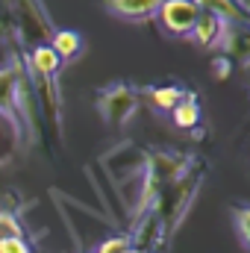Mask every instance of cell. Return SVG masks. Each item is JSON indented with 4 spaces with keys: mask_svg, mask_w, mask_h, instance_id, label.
<instances>
[{
    "mask_svg": "<svg viewBox=\"0 0 250 253\" xmlns=\"http://www.w3.org/2000/svg\"><path fill=\"white\" fill-rule=\"evenodd\" d=\"M200 12L206 15H215L221 24L227 27H248L250 12L245 6V0H191Z\"/></svg>",
    "mask_w": 250,
    "mask_h": 253,
    "instance_id": "5",
    "label": "cell"
},
{
    "mask_svg": "<svg viewBox=\"0 0 250 253\" xmlns=\"http://www.w3.org/2000/svg\"><path fill=\"white\" fill-rule=\"evenodd\" d=\"M94 106H97L103 124L109 126V129H124L135 118L138 106H141V94H138V88L132 83L118 80V83H109V85L97 88Z\"/></svg>",
    "mask_w": 250,
    "mask_h": 253,
    "instance_id": "3",
    "label": "cell"
},
{
    "mask_svg": "<svg viewBox=\"0 0 250 253\" xmlns=\"http://www.w3.org/2000/svg\"><path fill=\"white\" fill-rule=\"evenodd\" d=\"M162 0H106V12L129 21V24H147L156 18Z\"/></svg>",
    "mask_w": 250,
    "mask_h": 253,
    "instance_id": "6",
    "label": "cell"
},
{
    "mask_svg": "<svg viewBox=\"0 0 250 253\" xmlns=\"http://www.w3.org/2000/svg\"><path fill=\"white\" fill-rule=\"evenodd\" d=\"M0 253H33V248L21 236H12V239H0Z\"/></svg>",
    "mask_w": 250,
    "mask_h": 253,
    "instance_id": "15",
    "label": "cell"
},
{
    "mask_svg": "<svg viewBox=\"0 0 250 253\" xmlns=\"http://www.w3.org/2000/svg\"><path fill=\"white\" fill-rule=\"evenodd\" d=\"M171 121H174V126L188 129V132L200 126V121H203V109H200V100H197L194 91H186V97L171 109Z\"/></svg>",
    "mask_w": 250,
    "mask_h": 253,
    "instance_id": "11",
    "label": "cell"
},
{
    "mask_svg": "<svg viewBox=\"0 0 250 253\" xmlns=\"http://www.w3.org/2000/svg\"><path fill=\"white\" fill-rule=\"evenodd\" d=\"M188 88H183V85H147V88H141L138 94L156 109V112H168L171 115V109L186 97Z\"/></svg>",
    "mask_w": 250,
    "mask_h": 253,
    "instance_id": "8",
    "label": "cell"
},
{
    "mask_svg": "<svg viewBox=\"0 0 250 253\" xmlns=\"http://www.w3.org/2000/svg\"><path fill=\"white\" fill-rule=\"evenodd\" d=\"M0 118L15 129L21 141L36 138V112H33V91L24 71V56L0 65Z\"/></svg>",
    "mask_w": 250,
    "mask_h": 253,
    "instance_id": "1",
    "label": "cell"
},
{
    "mask_svg": "<svg viewBox=\"0 0 250 253\" xmlns=\"http://www.w3.org/2000/svg\"><path fill=\"white\" fill-rule=\"evenodd\" d=\"M132 248V242H129V236H112V239H106V242H100V248L94 253H126Z\"/></svg>",
    "mask_w": 250,
    "mask_h": 253,
    "instance_id": "14",
    "label": "cell"
},
{
    "mask_svg": "<svg viewBox=\"0 0 250 253\" xmlns=\"http://www.w3.org/2000/svg\"><path fill=\"white\" fill-rule=\"evenodd\" d=\"M212 71H215V80H227L233 74V62L227 56H218V59H212Z\"/></svg>",
    "mask_w": 250,
    "mask_h": 253,
    "instance_id": "16",
    "label": "cell"
},
{
    "mask_svg": "<svg viewBox=\"0 0 250 253\" xmlns=\"http://www.w3.org/2000/svg\"><path fill=\"white\" fill-rule=\"evenodd\" d=\"M203 180H206V162L197 159V156H191V162L186 165V171H183L177 180H171L165 189L156 194L150 212H156V218L162 221L168 239L177 233V227L183 224V218L188 215V209H191L197 191L203 186ZM141 215H144V212H141Z\"/></svg>",
    "mask_w": 250,
    "mask_h": 253,
    "instance_id": "2",
    "label": "cell"
},
{
    "mask_svg": "<svg viewBox=\"0 0 250 253\" xmlns=\"http://www.w3.org/2000/svg\"><path fill=\"white\" fill-rule=\"evenodd\" d=\"M126 253H144V251H138V248H129V251H126Z\"/></svg>",
    "mask_w": 250,
    "mask_h": 253,
    "instance_id": "17",
    "label": "cell"
},
{
    "mask_svg": "<svg viewBox=\"0 0 250 253\" xmlns=\"http://www.w3.org/2000/svg\"><path fill=\"white\" fill-rule=\"evenodd\" d=\"M47 44H50V50L59 56V62H74L80 53H83V36L80 33H74V30H53L50 33V39H47Z\"/></svg>",
    "mask_w": 250,
    "mask_h": 253,
    "instance_id": "10",
    "label": "cell"
},
{
    "mask_svg": "<svg viewBox=\"0 0 250 253\" xmlns=\"http://www.w3.org/2000/svg\"><path fill=\"white\" fill-rule=\"evenodd\" d=\"M12 236H21L24 239V227H21V221L12 212L0 209V239H12Z\"/></svg>",
    "mask_w": 250,
    "mask_h": 253,
    "instance_id": "13",
    "label": "cell"
},
{
    "mask_svg": "<svg viewBox=\"0 0 250 253\" xmlns=\"http://www.w3.org/2000/svg\"><path fill=\"white\" fill-rule=\"evenodd\" d=\"M197 18H200V9L191 0H162L159 12H156L159 27L174 39H188Z\"/></svg>",
    "mask_w": 250,
    "mask_h": 253,
    "instance_id": "4",
    "label": "cell"
},
{
    "mask_svg": "<svg viewBox=\"0 0 250 253\" xmlns=\"http://www.w3.org/2000/svg\"><path fill=\"white\" fill-rule=\"evenodd\" d=\"M248 44H250V39H248V27H224V36H221V56H227L230 62H239V65H245L248 62Z\"/></svg>",
    "mask_w": 250,
    "mask_h": 253,
    "instance_id": "9",
    "label": "cell"
},
{
    "mask_svg": "<svg viewBox=\"0 0 250 253\" xmlns=\"http://www.w3.org/2000/svg\"><path fill=\"white\" fill-rule=\"evenodd\" d=\"M233 230H236V239L242 245V251L250 248V209L248 206H236L233 209Z\"/></svg>",
    "mask_w": 250,
    "mask_h": 253,
    "instance_id": "12",
    "label": "cell"
},
{
    "mask_svg": "<svg viewBox=\"0 0 250 253\" xmlns=\"http://www.w3.org/2000/svg\"><path fill=\"white\" fill-rule=\"evenodd\" d=\"M224 27H227V24H221L215 15H206V12H200V18H197V24H194V30H191V36H188V39H191L197 47H203V50H212V47H218V44H221Z\"/></svg>",
    "mask_w": 250,
    "mask_h": 253,
    "instance_id": "7",
    "label": "cell"
}]
</instances>
